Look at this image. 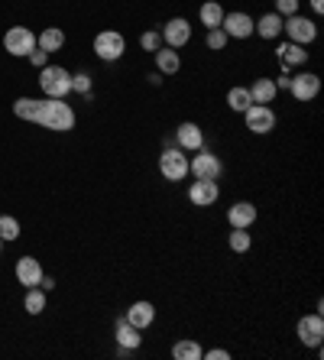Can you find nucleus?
I'll list each match as a JSON object with an SVG mask.
<instances>
[{
    "mask_svg": "<svg viewBox=\"0 0 324 360\" xmlns=\"http://www.w3.org/2000/svg\"><path fill=\"white\" fill-rule=\"evenodd\" d=\"M13 114L20 120L56 130V134H68L78 124L75 110H72V104H65V98H17L13 101Z\"/></svg>",
    "mask_w": 324,
    "mask_h": 360,
    "instance_id": "nucleus-1",
    "label": "nucleus"
},
{
    "mask_svg": "<svg viewBox=\"0 0 324 360\" xmlns=\"http://www.w3.org/2000/svg\"><path fill=\"white\" fill-rule=\"evenodd\" d=\"M39 88L46 98H65V94H72V72L62 65H42Z\"/></svg>",
    "mask_w": 324,
    "mask_h": 360,
    "instance_id": "nucleus-2",
    "label": "nucleus"
},
{
    "mask_svg": "<svg viewBox=\"0 0 324 360\" xmlns=\"http://www.w3.org/2000/svg\"><path fill=\"white\" fill-rule=\"evenodd\" d=\"M159 172L166 182H182L188 176V153L179 150V146H166L159 153Z\"/></svg>",
    "mask_w": 324,
    "mask_h": 360,
    "instance_id": "nucleus-3",
    "label": "nucleus"
},
{
    "mask_svg": "<svg viewBox=\"0 0 324 360\" xmlns=\"http://www.w3.org/2000/svg\"><path fill=\"white\" fill-rule=\"evenodd\" d=\"M276 124H279V117H276V110L269 108V104H250V108L243 110V127H247L250 134L266 136L276 130Z\"/></svg>",
    "mask_w": 324,
    "mask_h": 360,
    "instance_id": "nucleus-4",
    "label": "nucleus"
},
{
    "mask_svg": "<svg viewBox=\"0 0 324 360\" xmlns=\"http://www.w3.org/2000/svg\"><path fill=\"white\" fill-rule=\"evenodd\" d=\"M124 52H127L124 33H117V30H104V33L94 36V56H98L101 62H117V59H124Z\"/></svg>",
    "mask_w": 324,
    "mask_h": 360,
    "instance_id": "nucleus-5",
    "label": "nucleus"
},
{
    "mask_svg": "<svg viewBox=\"0 0 324 360\" xmlns=\"http://www.w3.org/2000/svg\"><path fill=\"white\" fill-rule=\"evenodd\" d=\"M221 172H224V162L217 160L211 150H195V156H188V176H195V179H221Z\"/></svg>",
    "mask_w": 324,
    "mask_h": 360,
    "instance_id": "nucleus-6",
    "label": "nucleus"
},
{
    "mask_svg": "<svg viewBox=\"0 0 324 360\" xmlns=\"http://www.w3.org/2000/svg\"><path fill=\"white\" fill-rule=\"evenodd\" d=\"M4 49L10 56H17V59H26L36 49V33L30 26H10L7 33H4Z\"/></svg>",
    "mask_w": 324,
    "mask_h": 360,
    "instance_id": "nucleus-7",
    "label": "nucleus"
},
{
    "mask_svg": "<svg viewBox=\"0 0 324 360\" xmlns=\"http://www.w3.org/2000/svg\"><path fill=\"white\" fill-rule=\"evenodd\" d=\"M283 33L289 36V42L311 46V42L318 39V23H315V20H308V17H302V13H295V17H285L283 20Z\"/></svg>",
    "mask_w": 324,
    "mask_h": 360,
    "instance_id": "nucleus-8",
    "label": "nucleus"
},
{
    "mask_svg": "<svg viewBox=\"0 0 324 360\" xmlns=\"http://www.w3.org/2000/svg\"><path fill=\"white\" fill-rule=\"evenodd\" d=\"M289 91H292V98L299 101V104H308V101H315L318 91H321V75H315V72L302 68V72H295V75H292Z\"/></svg>",
    "mask_w": 324,
    "mask_h": 360,
    "instance_id": "nucleus-9",
    "label": "nucleus"
},
{
    "mask_svg": "<svg viewBox=\"0 0 324 360\" xmlns=\"http://www.w3.org/2000/svg\"><path fill=\"white\" fill-rule=\"evenodd\" d=\"M217 198H221V185L214 179H195L188 185V201L195 208H211Z\"/></svg>",
    "mask_w": 324,
    "mask_h": 360,
    "instance_id": "nucleus-10",
    "label": "nucleus"
},
{
    "mask_svg": "<svg viewBox=\"0 0 324 360\" xmlns=\"http://www.w3.org/2000/svg\"><path fill=\"white\" fill-rule=\"evenodd\" d=\"M221 30L227 33V39H250L253 36V17L243 10H231L221 20Z\"/></svg>",
    "mask_w": 324,
    "mask_h": 360,
    "instance_id": "nucleus-11",
    "label": "nucleus"
},
{
    "mask_svg": "<svg viewBox=\"0 0 324 360\" xmlns=\"http://www.w3.org/2000/svg\"><path fill=\"white\" fill-rule=\"evenodd\" d=\"M295 335H299V341L305 344V347H321V338H324V319H321V311L299 319V325H295Z\"/></svg>",
    "mask_w": 324,
    "mask_h": 360,
    "instance_id": "nucleus-12",
    "label": "nucleus"
},
{
    "mask_svg": "<svg viewBox=\"0 0 324 360\" xmlns=\"http://www.w3.org/2000/svg\"><path fill=\"white\" fill-rule=\"evenodd\" d=\"M159 33H162V42H166L169 49H182V46L191 42V23L185 17H172Z\"/></svg>",
    "mask_w": 324,
    "mask_h": 360,
    "instance_id": "nucleus-13",
    "label": "nucleus"
},
{
    "mask_svg": "<svg viewBox=\"0 0 324 360\" xmlns=\"http://www.w3.org/2000/svg\"><path fill=\"white\" fill-rule=\"evenodd\" d=\"M175 146L185 153H195L205 146V130H201L195 120H182V124L175 127Z\"/></svg>",
    "mask_w": 324,
    "mask_h": 360,
    "instance_id": "nucleus-14",
    "label": "nucleus"
},
{
    "mask_svg": "<svg viewBox=\"0 0 324 360\" xmlns=\"http://www.w3.org/2000/svg\"><path fill=\"white\" fill-rule=\"evenodd\" d=\"M259 218V211L253 201H233L231 208H227V224L231 227H253Z\"/></svg>",
    "mask_w": 324,
    "mask_h": 360,
    "instance_id": "nucleus-15",
    "label": "nucleus"
},
{
    "mask_svg": "<svg viewBox=\"0 0 324 360\" xmlns=\"http://www.w3.org/2000/svg\"><path fill=\"white\" fill-rule=\"evenodd\" d=\"M276 59L283 62V72H292L295 65L305 68L308 52H305V46H299V42H279V49H276Z\"/></svg>",
    "mask_w": 324,
    "mask_h": 360,
    "instance_id": "nucleus-16",
    "label": "nucleus"
},
{
    "mask_svg": "<svg viewBox=\"0 0 324 360\" xmlns=\"http://www.w3.org/2000/svg\"><path fill=\"white\" fill-rule=\"evenodd\" d=\"M114 338H117V344H120V354H134V351H140V344H143V331L134 328L127 319L117 321Z\"/></svg>",
    "mask_w": 324,
    "mask_h": 360,
    "instance_id": "nucleus-17",
    "label": "nucleus"
},
{
    "mask_svg": "<svg viewBox=\"0 0 324 360\" xmlns=\"http://www.w3.org/2000/svg\"><path fill=\"white\" fill-rule=\"evenodd\" d=\"M127 321L134 328H140V331H146V328L156 321V305L153 302H146V299H140V302H134L130 309H127V315H124Z\"/></svg>",
    "mask_w": 324,
    "mask_h": 360,
    "instance_id": "nucleus-18",
    "label": "nucleus"
},
{
    "mask_svg": "<svg viewBox=\"0 0 324 360\" xmlns=\"http://www.w3.org/2000/svg\"><path fill=\"white\" fill-rule=\"evenodd\" d=\"M42 263L36 260V257H20L17 260V279H20V285H26V289H33V285H39L42 283Z\"/></svg>",
    "mask_w": 324,
    "mask_h": 360,
    "instance_id": "nucleus-19",
    "label": "nucleus"
},
{
    "mask_svg": "<svg viewBox=\"0 0 324 360\" xmlns=\"http://www.w3.org/2000/svg\"><path fill=\"white\" fill-rule=\"evenodd\" d=\"M253 33H257L259 39H279V36H283V17H279L276 10H269V13H263V17L253 23Z\"/></svg>",
    "mask_w": 324,
    "mask_h": 360,
    "instance_id": "nucleus-20",
    "label": "nucleus"
},
{
    "mask_svg": "<svg viewBox=\"0 0 324 360\" xmlns=\"http://www.w3.org/2000/svg\"><path fill=\"white\" fill-rule=\"evenodd\" d=\"M153 56H156V72L159 75H179V68H182V56H179V49L159 46Z\"/></svg>",
    "mask_w": 324,
    "mask_h": 360,
    "instance_id": "nucleus-21",
    "label": "nucleus"
},
{
    "mask_svg": "<svg viewBox=\"0 0 324 360\" xmlns=\"http://www.w3.org/2000/svg\"><path fill=\"white\" fill-rule=\"evenodd\" d=\"M247 91H250V98H253V104H273L279 88H276V78H257L253 88H247Z\"/></svg>",
    "mask_w": 324,
    "mask_h": 360,
    "instance_id": "nucleus-22",
    "label": "nucleus"
},
{
    "mask_svg": "<svg viewBox=\"0 0 324 360\" xmlns=\"http://www.w3.org/2000/svg\"><path fill=\"white\" fill-rule=\"evenodd\" d=\"M36 46H39V49H46L52 56V52H58L62 46H65V33H62L58 26H46V30L36 36Z\"/></svg>",
    "mask_w": 324,
    "mask_h": 360,
    "instance_id": "nucleus-23",
    "label": "nucleus"
},
{
    "mask_svg": "<svg viewBox=\"0 0 324 360\" xmlns=\"http://www.w3.org/2000/svg\"><path fill=\"white\" fill-rule=\"evenodd\" d=\"M224 13L227 10L217 4V0H205L198 7V20H201V26H208V30H214V26H221V20H224Z\"/></svg>",
    "mask_w": 324,
    "mask_h": 360,
    "instance_id": "nucleus-24",
    "label": "nucleus"
},
{
    "mask_svg": "<svg viewBox=\"0 0 324 360\" xmlns=\"http://www.w3.org/2000/svg\"><path fill=\"white\" fill-rule=\"evenodd\" d=\"M201 354H205V347H201L195 338H182V341L172 344V357L175 360H201Z\"/></svg>",
    "mask_w": 324,
    "mask_h": 360,
    "instance_id": "nucleus-25",
    "label": "nucleus"
},
{
    "mask_svg": "<svg viewBox=\"0 0 324 360\" xmlns=\"http://www.w3.org/2000/svg\"><path fill=\"white\" fill-rule=\"evenodd\" d=\"M227 247L233 253H247L253 247V234H250V227H231V234H227Z\"/></svg>",
    "mask_w": 324,
    "mask_h": 360,
    "instance_id": "nucleus-26",
    "label": "nucleus"
},
{
    "mask_svg": "<svg viewBox=\"0 0 324 360\" xmlns=\"http://www.w3.org/2000/svg\"><path fill=\"white\" fill-rule=\"evenodd\" d=\"M253 104V98H250L247 88H240V84H233L231 91H227V108L233 110V114H243V110Z\"/></svg>",
    "mask_w": 324,
    "mask_h": 360,
    "instance_id": "nucleus-27",
    "label": "nucleus"
},
{
    "mask_svg": "<svg viewBox=\"0 0 324 360\" xmlns=\"http://www.w3.org/2000/svg\"><path fill=\"white\" fill-rule=\"evenodd\" d=\"M23 309L30 311V315H42V311H46V289L33 285V289L26 292V299H23Z\"/></svg>",
    "mask_w": 324,
    "mask_h": 360,
    "instance_id": "nucleus-28",
    "label": "nucleus"
},
{
    "mask_svg": "<svg viewBox=\"0 0 324 360\" xmlns=\"http://www.w3.org/2000/svg\"><path fill=\"white\" fill-rule=\"evenodd\" d=\"M0 240L4 243L20 240V221L13 214H0Z\"/></svg>",
    "mask_w": 324,
    "mask_h": 360,
    "instance_id": "nucleus-29",
    "label": "nucleus"
},
{
    "mask_svg": "<svg viewBox=\"0 0 324 360\" xmlns=\"http://www.w3.org/2000/svg\"><path fill=\"white\" fill-rule=\"evenodd\" d=\"M205 46H208L211 52H221L227 49V33L221 30V26H214V30H208V36H205Z\"/></svg>",
    "mask_w": 324,
    "mask_h": 360,
    "instance_id": "nucleus-30",
    "label": "nucleus"
},
{
    "mask_svg": "<svg viewBox=\"0 0 324 360\" xmlns=\"http://www.w3.org/2000/svg\"><path fill=\"white\" fill-rule=\"evenodd\" d=\"M159 46H162V33H159V30H150V33L140 36V49L143 52H156Z\"/></svg>",
    "mask_w": 324,
    "mask_h": 360,
    "instance_id": "nucleus-31",
    "label": "nucleus"
},
{
    "mask_svg": "<svg viewBox=\"0 0 324 360\" xmlns=\"http://www.w3.org/2000/svg\"><path fill=\"white\" fill-rule=\"evenodd\" d=\"M72 91L91 94V75H88V72H75V75H72Z\"/></svg>",
    "mask_w": 324,
    "mask_h": 360,
    "instance_id": "nucleus-32",
    "label": "nucleus"
},
{
    "mask_svg": "<svg viewBox=\"0 0 324 360\" xmlns=\"http://www.w3.org/2000/svg\"><path fill=\"white\" fill-rule=\"evenodd\" d=\"M299 7H302V0H276V13L279 17H295L299 13Z\"/></svg>",
    "mask_w": 324,
    "mask_h": 360,
    "instance_id": "nucleus-33",
    "label": "nucleus"
},
{
    "mask_svg": "<svg viewBox=\"0 0 324 360\" xmlns=\"http://www.w3.org/2000/svg\"><path fill=\"white\" fill-rule=\"evenodd\" d=\"M26 59L33 62L36 68H42V65H49V52H46V49H39V46H36V49L30 52V56H26Z\"/></svg>",
    "mask_w": 324,
    "mask_h": 360,
    "instance_id": "nucleus-34",
    "label": "nucleus"
},
{
    "mask_svg": "<svg viewBox=\"0 0 324 360\" xmlns=\"http://www.w3.org/2000/svg\"><path fill=\"white\" fill-rule=\"evenodd\" d=\"M201 360H231V351H224V347H214V351H205V354H201Z\"/></svg>",
    "mask_w": 324,
    "mask_h": 360,
    "instance_id": "nucleus-35",
    "label": "nucleus"
},
{
    "mask_svg": "<svg viewBox=\"0 0 324 360\" xmlns=\"http://www.w3.org/2000/svg\"><path fill=\"white\" fill-rule=\"evenodd\" d=\"M52 285H56V279H52V276H42V283H39V289H46V292H49Z\"/></svg>",
    "mask_w": 324,
    "mask_h": 360,
    "instance_id": "nucleus-36",
    "label": "nucleus"
},
{
    "mask_svg": "<svg viewBox=\"0 0 324 360\" xmlns=\"http://www.w3.org/2000/svg\"><path fill=\"white\" fill-rule=\"evenodd\" d=\"M308 4H311V10H315V13H324V0H308Z\"/></svg>",
    "mask_w": 324,
    "mask_h": 360,
    "instance_id": "nucleus-37",
    "label": "nucleus"
},
{
    "mask_svg": "<svg viewBox=\"0 0 324 360\" xmlns=\"http://www.w3.org/2000/svg\"><path fill=\"white\" fill-rule=\"evenodd\" d=\"M162 78H166V75H159V72H153V75H150V84H156V88H159V84H162Z\"/></svg>",
    "mask_w": 324,
    "mask_h": 360,
    "instance_id": "nucleus-38",
    "label": "nucleus"
},
{
    "mask_svg": "<svg viewBox=\"0 0 324 360\" xmlns=\"http://www.w3.org/2000/svg\"><path fill=\"white\" fill-rule=\"evenodd\" d=\"M0 250H4V240H0Z\"/></svg>",
    "mask_w": 324,
    "mask_h": 360,
    "instance_id": "nucleus-39",
    "label": "nucleus"
}]
</instances>
